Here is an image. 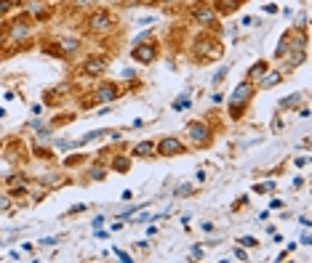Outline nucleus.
Listing matches in <instances>:
<instances>
[{
    "mask_svg": "<svg viewBox=\"0 0 312 263\" xmlns=\"http://www.w3.org/2000/svg\"><path fill=\"white\" fill-rule=\"evenodd\" d=\"M259 88H256V82L253 80H243V82H238V88L232 91V96H229V117L232 120H240V114H243V109L251 104V99H253V93H256Z\"/></svg>",
    "mask_w": 312,
    "mask_h": 263,
    "instance_id": "1",
    "label": "nucleus"
},
{
    "mask_svg": "<svg viewBox=\"0 0 312 263\" xmlns=\"http://www.w3.org/2000/svg\"><path fill=\"white\" fill-rule=\"evenodd\" d=\"M222 53H224L222 43H219L214 35H208V32L198 35L195 43H192V56L200 59V62H214V59H222Z\"/></svg>",
    "mask_w": 312,
    "mask_h": 263,
    "instance_id": "2",
    "label": "nucleus"
},
{
    "mask_svg": "<svg viewBox=\"0 0 312 263\" xmlns=\"http://www.w3.org/2000/svg\"><path fill=\"white\" fill-rule=\"evenodd\" d=\"M187 136L195 143V149H205V147H211V141H214V130L205 123H200V120H195V123L187 125Z\"/></svg>",
    "mask_w": 312,
    "mask_h": 263,
    "instance_id": "3",
    "label": "nucleus"
},
{
    "mask_svg": "<svg viewBox=\"0 0 312 263\" xmlns=\"http://www.w3.org/2000/svg\"><path fill=\"white\" fill-rule=\"evenodd\" d=\"M86 27L94 35H104V32H110L115 27V19H112V14L107 8H99V11H94V14L86 19Z\"/></svg>",
    "mask_w": 312,
    "mask_h": 263,
    "instance_id": "4",
    "label": "nucleus"
},
{
    "mask_svg": "<svg viewBox=\"0 0 312 263\" xmlns=\"http://www.w3.org/2000/svg\"><path fill=\"white\" fill-rule=\"evenodd\" d=\"M219 14L214 11V6H208V3H198L192 8V19L200 24V27H205V30H216L219 27V19H216Z\"/></svg>",
    "mask_w": 312,
    "mask_h": 263,
    "instance_id": "5",
    "label": "nucleus"
},
{
    "mask_svg": "<svg viewBox=\"0 0 312 263\" xmlns=\"http://www.w3.org/2000/svg\"><path fill=\"white\" fill-rule=\"evenodd\" d=\"M30 14H21L19 19L11 21V27H8V40H27L30 35H32V24H30Z\"/></svg>",
    "mask_w": 312,
    "mask_h": 263,
    "instance_id": "6",
    "label": "nucleus"
},
{
    "mask_svg": "<svg viewBox=\"0 0 312 263\" xmlns=\"http://www.w3.org/2000/svg\"><path fill=\"white\" fill-rule=\"evenodd\" d=\"M184 152H187V147H184L176 136H166L155 143V154H163V157H179Z\"/></svg>",
    "mask_w": 312,
    "mask_h": 263,
    "instance_id": "7",
    "label": "nucleus"
},
{
    "mask_svg": "<svg viewBox=\"0 0 312 263\" xmlns=\"http://www.w3.org/2000/svg\"><path fill=\"white\" fill-rule=\"evenodd\" d=\"M131 59L136 64H152L155 59H158V45L152 40H147V43H139L131 48Z\"/></svg>",
    "mask_w": 312,
    "mask_h": 263,
    "instance_id": "8",
    "label": "nucleus"
},
{
    "mask_svg": "<svg viewBox=\"0 0 312 263\" xmlns=\"http://www.w3.org/2000/svg\"><path fill=\"white\" fill-rule=\"evenodd\" d=\"M110 67V59L107 56H99V53H94V56H88L83 64H80V72H83V75H88V77H101V72Z\"/></svg>",
    "mask_w": 312,
    "mask_h": 263,
    "instance_id": "9",
    "label": "nucleus"
},
{
    "mask_svg": "<svg viewBox=\"0 0 312 263\" xmlns=\"http://www.w3.org/2000/svg\"><path fill=\"white\" fill-rule=\"evenodd\" d=\"M118 96H120L118 82H99V85H96V99H99L101 104H112Z\"/></svg>",
    "mask_w": 312,
    "mask_h": 263,
    "instance_id": "10",
    "label": "nucleus"
},
{
    "mask_svg": "<svg viewBox=\"0 0 312 263\" xmlns=\"http://www.w3.org/2000/svg\"><path fill=\"white\" fill-rule=\"evenodd\" d=\"M56 45H59V51L64 53V59H69V56L80 53V48H83V40H80V38H62V40H56Z\"/></svg>",
    "mask_w": 312,
    "mask_h": 263,
    "instance_id": "11",
    "label": "nucleus"
},
{
    "mask_svg": "<svg viewBox=\"0 0 312 263\" xmlns=\"http://www.w3.org/2000/svg\"><path fill=\"white\" fill-rule=\"evenodd\" d=\"M280 80H283V72L280 69H275V72H264V75L256 80V88H262V91H270V88H275V85H280Z\"/></svg>",
    "mask_w": 312,
    "mask_h": 263,
    "instance_id": "12",
    "label": "nucleus"
},
{
    "mask_svg": "<svg viewBox=\"0 0 312 263\" xmlns=\"http://www.w3.org/2000/svg\"><path fill=\"white\" fill-rule=\"evenodd\" d=\"M243 0H216L214 3V11L216 14H222V16H229V14H235V11L240 8Z\"/></svg>",
    "mask_w": 312,
    "mask_h": 263,
    "instance_id": "13",
    "label": "nucleus"
},
{
    "mask_svg": "<svg viewBox=\"0 0 312 263\" xmlns=\"http://www.w3.org/2000/svg\"><path fill=\"white\" fill-rule=\"evenodd\" d=\"M307 59V48H291V53H288V69H294V67H299Z\"/></svg>",
    "mask_w": 312,
    "mask_h": 263,
    "instance_id": "14",
    "label": "nucleus"
},
{
    "mask_svg": "<svg viewBox=\"0 0 312 263\" xmlns=\"http://www.w3.org/2000/svg\"><path fill=\"white\" fill-rule=\"evenodd\" d=\"M112 170L115 173H128L131 170V157H123V154H118V157L112 160Z\"/></svg>",
    "mask_w": 312,
    "mask_h": 263,
    "instance_id": "15",
    "label": "nucleus"
},
{
    "mask_svg": "<svg viewBox=\"0 0 312 263\" xmlns=\"http://www.w3.org/2000/svg\"><path fill=\"white\" fill-rule=\"evenodd\" d=\"M134 154H136V157H152V154H155V143H152V141H142V143H136Z\"/></svg>",
    "mask_w": 312,
    "mask_h": 263,
    "instance_id": "16",
    "label": "nucleus"
},
{
    "mask_svg": "<svg viewBox=\"0 0 312 263\" xmlns=\"http://www.w3.org/2000/svg\"><path fill=\"white\" fill-rule=\"evenodd\" d=\"M267 69H270V64H267V62H256V64H253V67L248 69V80L256 82V80H259V77H262Z\"/></svg>",
    "mask_w": 312,
    "mask_h": 263,
    "instance_id": "17",
    "label": "nucleus"
},
{
    "mask_svg": "<svg viewBox=\"0 0 312 263\" xmlns=\"http://www.w3.org/2000/svg\"><path fill=\"white\" fill-rule=\"evenodd\" d=\"M288 45H291V30H288L283 38H280V45H277V51H275V59H283L285 51H288Z\"/></svg>",
    "mask_w": 312,
    "mask_h": 263,
    "instance_id": "18",
    "label": "nucleus"
},
{
    "mask_svg": "<svg viewBox=\"0 0 312 263\" xmlns=\"http://www.w3.org/2000/svg\"><path fill=\"white\" fill-rule=\"evenodd\" d=\"M299 99H302L299 93L285 96V99H280V109H296V106H299Z\"/></svg>",
    "mask_w": 312,
    "mask_h": 263,
    "instance_id": "19",
    "label": "nucleus"
},
{
    "mask_svg": "<svg viewBox=\"0 0 312 263\" xmlns=\"http://www.w3.org/2000/svg\"><path fill=\"white\" fill-rule=\"evenodd\" d=\"M227 75H229V67H227V64H224V67H219V69H216V75H214V80H211V85H216V88H219V85L224 82V77H227Z\"/></svg>",
    "mask_w": 312,
    "mask_h": 263,
    "instance_id": "20",
    "label": "nucleus"
},
{
    "mask_svg": "<svg viewBox=\"0 0 312 263\" xmlns=\"http://www.w3.org/2000/svg\"><path fill=\"white\" fill-rule=\"evenodd\" d=\"M192 101H190V96H179L176 101H173V112H181V109H190Z\"/></svg>",
    "mask_w": 312,
    "mask_h": 263,
    "instance_id": "21",
    "label": "nucleus"
},
{
    "mask_svg": "<svg viewBox=\"0 0 312 263\" xmlns=\"http://www.w3.org/2000/svg\"><path fill=\"white\" fill-rule=\"evenodd\" d=\"M253 191H256V194H270V191H275V181H270V184H256V186H253Z\"/></svg>",
    "mask_w": 312,
    "mask_h": 263,
    "instance_id": "22",
    "label": "nucleus"
},
{
    "mask_svg": "<svg viewBox=\"0 0 312 263\" xmlns=\"http://www.w3.org/2000/svg\"><path fill=\"white\" fill-rule=\"evenodd\" d=\"M16 3H21V0H0V16H6L11 8H14Z\"/></svg>",
    "mask_w": 312,
    "mask_h": 263,
    "instance_id": "23",
    "label": "nucleus"
},
{
    "mask_svg": "<svg viewBox=\"0 0 312 263\" xmlns=\"http://www.w3.org/2000/svg\"><path fill=\"white\" fill-rule=\"evenodd\" d=\"M11 194H0V213H6V210H11Z\"/></svg>",
    "mask_w": 312,
    "mask_h": 263,
    "instance_id": "24",
    "label": "nucleus"
},
{
    "mask_svg": "<svg viewBox=\"0 0 312 263\" xmlns=\"http://www.w3.org/2000/svg\"><path fill=\"white\" fill-rule=\"evenodd\" d=\"M232 253H235V258H238V260H248V253H246V247H243V245H240V247H235Z\"/></svg>",
    "mask_w": 312,
    "mask_h": 263,
    "instance_id": "25",
    "label": "nucleus"
},
{
    "mask_svg": "<svg viewBox=\"0 0 312 263\" xmlns=\"http://www.w3.org/2000/svg\"><path fill=\"white\" fill-rule=\"evenodd\" d=\"M147 40H152V35H149V32H142V35H136V38H134V45H139V43H147Z\"/></svg>",
    "mask_w": 312,
    "mask_h": 263,
    "instance_id": "26",
    "label": "nucleus"
},
{
    "mask_svg": "<svg viewBox=\"0 0 312 263\" xmlns=\"http://www.w3.org/2000/svg\"><path fill=\"white\" fill-rule=\"evenodd\" d=\"M240 245H243V247H256V239H253V237H243Z\"/></svg>",
    "mask_w": 312,
    "mask_h": 263,
    "instance_id": "27",
    "label": "nucleus"
},
{
    "mask_svg": "<svg viewBox=\"0 0 312 263\" xmlns=\"http://www.w3.org/2000/svg\"><path fill=\"white\" fill-rule=\"evenodd\" d=\"M302 245H312V234H309V226H304V234H302Z\"/></svg>",
    "mask_w": 312,
    "mask_h": 263,
    "instance_id": "28",
    "label": "nucleus"
},
{
    "mask_svg": "<svg viewBox=\"0 0 312 263\" xmlns=\"http://www.w3.org/2000/svg\"><path fill=\"white\" fill-rule=\"evenodd\" d=\"M179 197H184V194H192V186L190 184H184V186H179V191H176Z\"/></svg>",
    "mask_w": 312,
    "mask_h": 263,
    "instance_id": "29",
    "label": "nucleus"
},
{
    "mask_svg": "<svg viewBox=\"0 0 312 263\" xmlns=\"http://www.w3.org/2000/svg\"><path fill=\"white\" fill-rule=\"evenodd\" d=\"M192 258H195V260H200V258H203V247H200V245H195V247H192Z\"/></svg>",
    "mask_w": 312,
    "mask_h": 263,
    "instance_id": "30",
    "label": "nucleus"
},
{
    "mask_svg": "<svg viewBox=\"0 0 312 263\" xmlns=\"http://www.w3.org/2000/svg\"><path fill=\"white\" fill-rule=\"evenodd\" d=\"M112 253H115V255H118L120 260H125V263H128V260H131V255H128V253H123V250H112Z\"/></svg>",
    "mask_w": 312,
    "mask_h": 263,
    "instance_id": "31",
    "label": "nucleus"
},
{
    "mask_svg": "<svg viewBox=\"0 0 312 263\" xmlns=\"http://www.w3.org/2000/svg\"><path fill=\"white\" fill-rule=\"evenodd\" d=\"M86 210V205H72L69 208V215H75V213H83Z\"/></svg>",
    "mask_w": 312,
    "mask_h": 263,
    "instance_id": "32",
    "label": "nucleus"
},
{
    "mask_svg": "<svg viewBox=\"0 0 312 263\" xmlns=\"http://www.w3.org/2000/svg\"><path fill=\"white\" fill-rule=\"evenodd\" d=\"M123 77L125 80H134V69H123Z\"/></svg>",
    "mask_w": 312,
    "mask_h": 263,
    "instance_id": "33",
    "label": "nucleus"
},
{
    "mask_svg": "<svg viewBox=\"0 0 312 263\" xmlns=\"http://www.w3.org/2000/svg\"><path fill=\"white\" fill-rule=\"evenodd\" d=\"M94 237H96V239H107V237H110V231H94Z\"/></svg>",
    "mask_w": 312,
    "mask_h": 263,
    "instance_id": "34",
    "label": "nucleus"
},
{
    "mask_svg": "<svg viewBox=\"0 0 312 263\" xmlns=\"http://www.w3.org/2000/svg\"><path fill=\"white\" fill-rule=\"evenodd\" d=\"M158 3H163V6H173L176 0H158Z\"/></svg>",
    "mask_w": 312,
    "mask_h": 263,
    "instance_id": "35",
    "label": "nucleus"
},
{
    "mask_svg": "<svg viewBox=\"0 0 312 263\" xmlns=\"http://www.w3.org/2000/svg\"><path fill=\"white\" fill-rule=\"evenodd\" d=\"M3 40H6V32H3V30H0V45H3Z\"/></svg>",
    "mask_w": 312,
    "mask_h": 263,
    "instance_id": "36",
    "label": "nucleus"
},
{
    "mask_svg": "<svg viewBox=\"0 0 312 263\" xmlns=\"http://www.w3.org/2000/svg\"><path fill=\"white\" fill-rule=\"evenodd\" d=\"M0 147H3V143H0Z\"/></svg>",
    "mask_w": 312,
    "mask_h": 263,
    "instance_id": "37",
    "label": "nucleus"
}]
</instances>
